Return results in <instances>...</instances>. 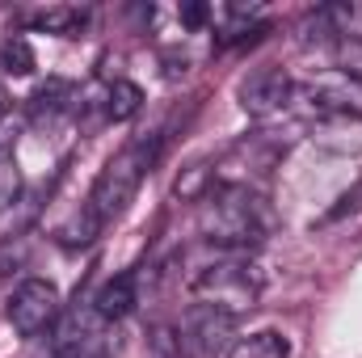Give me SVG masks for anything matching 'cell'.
<instances>
[{"label":"cell","instance_id":"cell-5","mask_svg":"<svg viewBox=\"0 0 362 358\" xmlns=\"http://www.w3.org/2000/svg\"><path fill=\"white\" fill-rule=\"evenodd\" d=\"M181 354L185 358H219L228 354L236 342V316L215 308V304H194L185 316H181Z\"/></svg>","mask_w":362,"mask_h":358},{"label":"cell","instance_id":"cell-3","mask_svg":"<svg viewBox=\"0 0 362 358\" xmlns=\"http://www.w3.org/2000/svg\"><path fill=\"white\" fill-rule=\"evenodd\" d=\"M194 291L202 295V304H215V308L236 316V312L257 304L262 274H257V266L245 253H228V258H215V262L202 266V274L194 278Z\"/></svg>","mask_w":362,"mask_h":358},{"label":"cell","instance_id":"cell-14","mask_svg":"<svg viewBox=\"0 0 362 358\" xmlns=\"http://www.w3.org/2000/svg\"><path fill=\"white\" fill-rule=\"evenodd\" d=\"M0 68H4L8 76H30V72L38 68V59H34V47H30L21 34L4 38V47H0Z\"/></svg>","mask_w":362,"mask_h":358},{"label":"cell","instance_id":"cell-7","mask_svg":"<svg viewBox=\"0 0 362 358\" xmlns=\"http://www.w3.org/2000/svg\"><path fill=\"white\" fill-rule=\"evenodd\" d=\"M55 358H105V321L89 308H64L55 321Z\"/></svg>","mask_w":362,"mask_h":358},{"label":"cell","instance_id":"cell-19","mask_svg":"<svg viewBox=\"0 0 362 358\" xmlns=\"http://www.w3.org/2000/svg\"><path fill=\"white\" fill-rule=\"evenodd\" d=\"M206 17H211V8H206V4H181V25L198 30V25H206Z\"/></svg>","mask_w":362,"mask_h":358},{"label":"cell","instance_id":"cell-8","mask_svg":"<svg viewBox=\"0 0 362 358\" xmlns=\"http://www.w3.org/2000/svg\"><path fill=\"white\" fill-rule=\"evenodd\" d=\"M236 97H240V110H245L249 118H270V114H278V110L295 97V81H291L282 68L266 64V68H257V72H249V76L240 81Z\"/></svg>","mask_w":362,"mask_h":358},{"label":"cell","instance_id":"cell-10","mask_svg":"<svg viewBox=\"0 0 362 358\" xmlns=\"http://www.w3.org/2000/svg\"><path fill=\"white\" fill-rule=\"evenodd\" d=\"M72 110H76V93H72V85H64V81H51V85H42V89L30 97V118L34 122H59Z\"/></svg>","mask_w":362,"mask_h":358},{"label":"cell","instance_id":"cell-20","mask_svg":"<svg viewBox=\"0 0 362 358\" xmlns=\"http://www.w3.org/2000/svg\"><path fill=\"white\" fill-rule=\"evenodd\" d=\"M8 110V89H4V81H0V114Z\"/></svg>","mask_w":362,"mask_h":358},{"label":"cell","instance_id":"cell-13","mask_svg":"<svg viewBox=\"0 0 362 358\" xmlns=\"http://www.w3.org/2000/svg\"><path fill=\"white\" fill-rule=\"evenodd\" d=\"M139 105H144V89H139L135 81H114V85L105 89V118H110V122L135 118Z\"/></svg>","mask_w":362,"mask_h":358},{"label":"cell","instance_id":"cell-12","mask_svg":"<svg viewBox=\"0 0 362 358\" xmlns=\"http://www.w3.org/2000/svg\"><path fill=\"white\" fill-rule=\"evenodd\" d=\"M228 358H291V346H286V337L282 333H274V329H262V333H249V337H240Z\"/></svg>","mask_w":362,"mask_h":358},{"label":"cell","instance_id":"cell-15","mask_svg":"<svg viewBox=\"0 0 362 358\" xmlns=\"http://www.w3.org/2000/svg\"><path fill=\"white\" fill-rule=\"evenodd\" d=\"M30 25L51 30V34H76V30L85 25V13H81V8H42V13L30 17Z\"/></svg>","mask_w":362,"mask_h":358},{"label":"cell","instance_id":"cell-17","mask_svg":"<svg viewBox=\"0 0 362 358\" xmlns=\"http://www.w3.org/2000/svg\"><path fill=\"white\" fill-rule=\"evenodd\" d=\"M206 185H211V169L206 165H189V173L177 178V198H206Z\"/></svg>","mask_w":362,"mask_h":358},{"label":"cell","instance_id":"cell-9","mask_svg":"<svg viewBox=\"0 0 362 358\" xmlns=\"http://www.w3.org/2000/svg\"><path fill=\"white\" fill-rule=\"evenodd\" d=\"M139 304V282H135V274L127 270V274H114L110 282H101V291L93 295V312L110 325V321H122L131 308Z\"/></svg>","mask_w":362,"mask_h":358},{"label":"cell","instance_id":"cell-4","mask_svg":"<svg viewBox=\"0 0 362 358\" xmlns=\"http://www.w3.org/2000/svg\"><path fill=\"white\" fill-rule=\"evenodd\" d=\"M8 325L17 337H38L47 329H55V321L64 316V299H59V287L47 282V278H25L13 287L8 295Z\"/></svg>","mask_w":362,"mask_h":358},{"label":"cell","instance_id":"cell-2","mask_svg":"<svg viewBox=\"0 0 362 358\" xmlns=\"http://www.w3.org/2000/svg\"><path fill=\"white\" fill-rule=\"evenodd\" d=\"M202 236L215 249L228 253H245L249 245H257L266 236V219H262V202L245 190V185H215L202 198V215H198Z\"/></svg>","mask_w":362,"mask_h":358},{"label":"cell","instance_id":"cell-18","mask_svg":"<svg viewBox=\"0 0 362 358\" xmlns=\"http://www.w3.org/2000/svg\"><path fill=\"white\" fill-rule=\"evenodd\" d=\"M17 185H21V178H17V165H13L8 156H0V211L17 198Z\"/></svg>","mask_w":362,"mask_h":358},{"label":"cell","instance_id":"cell-11","mask_svg":"<svg viewBox=\"0 0 362 358\" xmlns=\"http://www.w3.org/2000/svg\"><path fill=\"white\" fill-rule=\"evenodd\" d=\"M312 139L333 152H362V118H320Z\"/></svg>","mask_w":362,"mask_h":358},{"label":"cell","instance_id":"cell-1","mask_svg":"<svg viewBox=\"0 0 362 358\" xmlns=\"http://www.w3.org/2000/svg\"><path fill=\"white\" fill-rule=\"evenodd\" d=\"M156 156H160V139H152V144H148V139H135V144H127L118 156L105 161V169L97 173L89 198H85V211L97 219V228H105V224H114L118 215H127V207L135 202L144 178L152 173Z\"/></svg>","mask_w":362,"mask_h":358},{"label":"cell","instance_id":"cell-16","mask_svg":"<svg viewBox=\"0 0 362 358\" xmlns=\"http://www.w3.org/2000/svg\"><path fill=\"white\" fill-rule=\"evenodd\" d=\"M148 358H185V354H181L177 329L156 325V329H152V337H148Z\"/></svg>","mask_w":362,"mask_h":358},{"label":"cell","instance_id":"cell-6","mask_svg":"<svg viewBox=\"0 0 362 358\" xmlns=\"http://www.w3.org/2000/svg\"><path fill=\"white\" fill-rule=\"evenodd\" d=\"M295 93L316 110V118H362V81L346 68H329Z\"/></svg>","mask_w":362,"mask_h":358}]
</instances>
